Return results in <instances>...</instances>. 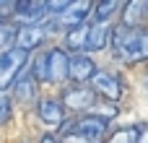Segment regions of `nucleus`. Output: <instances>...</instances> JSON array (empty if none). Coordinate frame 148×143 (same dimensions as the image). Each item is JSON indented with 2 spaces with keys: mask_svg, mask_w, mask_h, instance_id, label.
I'll list each match as a JSON object with an SVG mask.
<instances>
[{
  "mask_svg": "<svg viewBox=\"0 0 148 143\" xmlns=\"http://www.w3.org/2000/svg\"><path fill=\"white\" fill-rule=\"evenodd\" d=\"M91 89H94L96 94H101V99H109V102H120V99H122V81H120L114 73L99 70V73L91 78Z\"/></svg>",
  "mask_w": 148,
  "mask_h": 143,
  "instance_id": "nucleus-7",
  "label": "nucleus"
},
{
  "mask_svg": "<svg viewBox=\"0 0 148 143\" xmlns=\"http://www.w3.org/2000/svg\"><path fill=\"white\" fill-rule=\"evenodd\" d=\"M36 78H34V73H23V76H18L16 78V83H13V94H16V99L18 102H34V96H36Z\"/></svg>",
  "mask_w": 148,
  "mask_h": 143,
  "instance_id": "nucleus-13",
  "label": "nucleus"
},
{
  "mask_svg": "<svg viewBox=\"0 0 148 143\" xmlns=\"http://www.w3.org/2000/svg\"><path fill=\"white\" fill-rule=\"evenodd\" d=\"M36 117L47 125V128H60L65 122V107L57 99H42L36 104Z\"/></svg>",
  "mask_w": 148,
  "mask_h": 143,
  "instance_id": "nucleus-10",
  "label": "nucleus"
},
{
  "mask_svg": "<svg viewBox=\"0 0 148 143\" xmlns=\"http://www.w3.org/2000/svg\"><path fill=\"white\" fill-rule=\"evenodd\" d=\"M16 34H18V29H13L10 23H5V21H0V50L3 52H8L10 47V42H16Z\"/></svg>",
  "mask_w": 148,
  "mask_h": 143,
  "instance_id": "nucleus-16",
  "label": "nucleus"
},
{
  "mask_svg": "<svg viewBox=\"0 0 148 143\" xmlns=\"http://www.w3.org/2000/svg\"><path fill=\"white\" fill-rule=\"evenodd\" d=\"M112 29H109V23H88V47H86V52L91 50V52H99V50H104L107 44H112Z\"/></svg>",
  "mask_w": 148,
  "mask_h": 143,
  "instance_id": "nucleus-12",
  "label": "nucleus"
},
{
  "mask_svg": "<svg viewBox=\"0 0 148 143\" xmlns=\"http://www.w3.org/2000/svg\"><path fill=\"white\" fill-rule=\"evenodd\" d=\"M60 96H62V99H60V104H62V107H68V109H75V112H81V109H91V107H94V102H96V91H94V89H88V86H83V83L65 86Z\"/></svg>",
  "mask_w": 148,
  "mask_h": 143,
  "instance_id": "nucleus-5",
  "label": "nucleus"
},
{
  "mask_svg": "<svg viewBox=\"0 0 148 143\" xmlns=\"http://www.w3.org/2000/svg\"><path fill=\"white\" fill-rule=\"evenodd\" d=\"M112 50L122 63L148 60V29H127V26L114 29Z\"/></svg>",
  "mask_w": 148,
  "mask_h": 143,
  "instance_id": "nucleus-1",
  "label": "nucleus"
},
{
  "mask_svg": "<svg viewBox=\"0 0 148 143\" xmlns=\"http://www.w3.org/2000/svg\"><path fill=\"white\" fill-rule=\"evenodd\" d=\"M10 115H13V107H10V99L0 94V125H5V122L10 120Z\"/></svg>",
  "mask_w": 148,
  "mask_h": 143,
  "instance_id": "nucleus-18",
  "label": "nucleus"
},
{
  "mask_svg": "<svg viewBox=\"0 0 148 143\" xmlns=\"http://www.w3.org/2000/svg\"><path fill=\"white\" fill-rule=\"evenodd\" d=\"M34 78L44 83H60L70 78V55L62 47H52L42 52L34 63Z\"/></svg>",
  "mask_w": 148,
  "mask_h": 143,
  "instance_id": "nucleus-2",
  "label": "nucleus"
},
{
  "mask_svg": "<svg viewBox=\"0 0 148 143\" xmlns=\"http://www.w3.org/2000/svg\"><path fill=\"white\" fill-rule=\"evenodd\" d=\"M39 143H62V138H60V135L47 133V135H42V138H39Z\"/></svg>",
  "mask_w": 148,
  "mask_h": 143,
  "instance_id": "nucleus-20",
  "label": "nucleus"
},
{
  "mask_svg": "<svg viewBox=\"0 0 148 143\" xmlns=\"http://www.w3.org/2000/svg\"><path fill=\"white\" fill-rule=\"evenodd\" d=\"M65 47L75 50V52H86V47H88V23L78 26V29H70L65 34Z\"/></svg>",
  "mask_w": 148,
  "mask_h": 143,
  "instance_id": "nucleus-14",
  "label": "nucleus"
},
{
  "mask_svg": "<svg viewBox=\"0 0 148 143\" xmlns=\"http://www.w3.org/2000/svg\"><path fill=\"white\" fill-rule=\"evenodd\" d=\"M99 70H96V63L88 57V55H83V52H78V55H70V78L75 81V83H91V78L96 76Z\"/></svg>",
  "mask_w": 148,
  "mask_h": 143,
  "instance_id": "nucleus-11",
  "label": "nucleus"
},
{
  "mask_svg": "<svg viewBox=\"0 0 148 143\" xmlns=\"http://www.w3.org/2000/svg\"><path fill=\"white\" fill-rule=\"evenodd\" d=\"M107 125H109V117H101V115H86V117H78L73 120L60 138H78L83 143H99V138L107 133Z\"/></svg>",
  "mask_w": 148,
  "mask_h": 143,
  "instance_id": "nucleus-3",
  "label": "nucleus"
},
{
  "mask_svg": "<svg viewBox=\"0 0 148 143\" xmlns=\"http://www.w3.org/2000/svg\"><path fill=\"white\" fill-rule=\"evenodd\" d=\"M138 143H148V125L146 128H138Z\"/></svg>",
  "mask_w": 148,
  "mask_h": 143,
  "instance_id": "nucleus-21",
  "label": "nucleus"
},
{
  "mask_svg": "<svg viewBox=\"0 0 148 143\" xmlns=\"http://www.w3.org/2000/svg\"><path fill=\"white\" fill-rule=\"evenodd\" d=\"M120 8H125V5H122V3H117V0L94 3V21H96V23H107V21L114 16V10H120Z\"/></svg>",
  "mask_w": 148,
  "mask_h": 143,
  "instance_id": "nucleus-15",
  "label": "nucleus"
},
{
  "mask_svg": "<svg viewBox=\"0 0 148 143\" xmlns=\"http://www.w3.org/2000/svg\"><path fill=\"white\" fill-rule=\"evenodd\" d=\"M26 63H29V52L21 47H10L8 52H3L0 55V89H8L10 83H16Z\"/></svg>",
  "mask_w": 148,
  "mask_h": 143,
  "instance_id": "nucleus-4",
  "label": "nucleus"
},
{
  "mask_svg": "<svg viewBox=\"0 0 148 143\" xmlns=\"http://www.w3.org/2000/svg\"><path fill=\"white\" fill-rule=\"evenodd\" d=\"M107 143H138V128L117 130V133H112V138H109Z\"/></svg>",
  "mask_w": 148,
  "mask_h": 143,
  "instance_id": "nucleus-17",
  "label": "nucleus"
},
{
  "mask_svg": "<svg viewBox=\"0 0 148 143\" xmlns=\"http://www.w3.org/2000/svg\"><path fill=\"white\" fill-rule=\"evenodd\" d=\"M94 16V3L88 0H75V3H68V8L57 16L55 26H65L68 31L70 29H78V26H86V18Z\"/></svg>",
  "mask_w": 148,
  "mask_h": 143,
  "instance_id": "nucleus-6",
  "label": "nucleus"
},
{
  "mask_svg": "<svg viewBox=\"0 0 148 143\" xmlns=\"http://www.w3.org/2000/svg\"><path fill=\"white\" fill-rule=\"evenodd\" d=\"M49 31H52V23H31V26H21L18 29V34H16V47H21V50H34V47H39L47 36H49Z\"/></svg>",
  "mask_w": 148,
  "mask_h": 143,
  "instance_id": "nucleus-8",
  "label": "nucleus"
},
{
  "mask_svg": "<svg viewBox=\"0 0 148 143\" xmlns=\"http://www.w3.org/2000/svg\"><path fill=\"white\" fill-rule=\"evenodd\" d=\"M49 16V5L42 3V0H23L16 5V16L18 21H23V26H31V23H42V18Z\"/></svg>",
  "mask_w": 148,
  "mask_h": 143,
  "instance_id": "nucleus-9",
  "label": "nucleus"
},
{
  "mask_svg": "<svg viewBox=\"0 0 148 143\" xmlns=\"http://www.w3.org/2000/svg\"><path fill=\"white\" fill-rule=\"evenodd\" d=\"M16 5L18 3H13V0H3L0 3V18H13L16 16Z\"/></svg>",
  "mask_w": 148,
  "mask_h": 143,
  "instance_id": "nucleus-19",
  "label": "nucleus"
}]
</instances>
